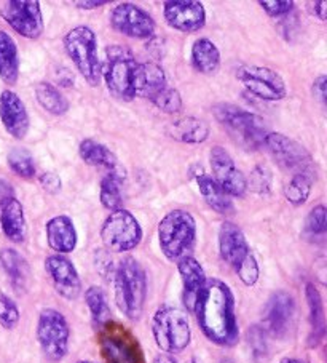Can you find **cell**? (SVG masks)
<instances>
[{
  "label": "cell",
  "instance_id": "6da1fadb",
  "mask_svg": "<svg viewBox=\"0 0 327 363\" xmlns=\"http://www.w3.org/2000/svg\"><path fill=\"white\" fill-rule=\"evenodd\" d=\"M193 314L201 333L216 346L234 347L240 341L235 295L224 280H206L195 303Z\"/></svg>",
  "mask_w": 327,
  "mask_h": 363
},
{
  "label": "cell",
  "instance_id": "7a4b0ae2",
  "mask_svg": "<svg viewBox=\"0 0 327 363\" xmlns=\"http://www.w3.org/2000/svg\"><path fill=\"white\" fill-rule=\"evenodd\" d=\"M114 293L118 311L131 322L142 317L147 301V274L141 262L133 256H127L115 266Z\"/></svg>",
  "mask_w": 327,
  "mask_h": 363
},
{
  "label": "cell",
  "instance_id": "3957f363",
  "mask_svg": "<svg viewBox=\"0 0 327 363\" xmlns=\"http://www.w3.org/2000/svg\"><path fill=\"white\" fill-rule=\"evenodd\" d=\"M219 255L234 269L243 285L254 286L260 277L259 262L251 250L243 229L231 221H224L219 229Z\"/></svg>",
  "mask_w": 327,
  "mask_h": 363
},
{
  "label": "cell",
  "instance_id": "277c9868",
  "mask_svg": "<svg viewBox=\"0 0 327 363\" xmlns=\"http://www.w3.org/2000/svg\"><path fill=\"white\" fill-rule=\"evenodd\" d=\"M214 118L227 130L236 144L246 151H257L263 146V140L270 133L265 121L254 112L230 103H219L212 108Z\"/></svg>",
  "mask_w": 327,
  "mask_h": 363
},
{
  "label": "cell",
  "instance_id": "5b68a950",
  "mask_svg": "<svg viewBox=\"0 0 327 363\" xmlns=\"http://www.w3.org/2000/svg\"><path fill=\"white\" fill-rule=\"evenodd\" d=\"M156 234L165 258L178 262L192 253L197 242V221L190 211L176 208L161 218Z\"/></svg>",
  "mask_w": 327,
  "mask_h": 363
},
{
  "label": "cell",
  "instance_id": "8992f818",
  "mask_svg": "<svg viewBox=\"0 0 327 363\" xmlns=\"http://www.w3.org/2000/svg\"><path fill=\"white\" fill-rule=\"evenodd\" d=\"M139 61L133 50L127 45H109L103 61V80L107 90L120 101H131L136 98L134 82Z\"/></svg>",
  "mask_w": 327,
  "mask_h": 363
},
{
  "label": "cell",
  "instance_id": "52a82bcc",
  "mask_svg": "<svg viewBox=\"0 0 327 363\" xmlns=\"http://www.w3.org/2000/svg\"><path fill=\"white\" fill-rule=\"evenodd\" d=\"M62 43L85 82L90 86H98L103 80V61L98 53V37L94 30L88 26H75L67 30Z\"/></svg>",
  "mask_w": 327,
  "mask_h": 363
},
{
  "label": "cell",
  "instance_id": "ba28073f",
  "mask_svg": "<svg viewBox=\"0 0 327 363\" xmlns=\"http://www.w3.org/2000/svg\"><path fill=\"white\" fill-rule=\"evenodd\" d=\"M152 336L161 352L180 354L192 341L187 312L171 304H163L152 317Z\"/></svg>",
  "mask_w": 327,
  "mask_h": 363
},
{
  "label": "cell",
  "instance_id": "9c48e42d",
  "mask_svg": "<svg viewBox=\"0 0 327 363\" xmlns=\"http://www.w3.org/2000/svg\"><path fill=\"white\" fill-rule=\"evenodd\" d=\"M98 344L107 363H146L133 331L118 322L109 320L98 330Z\"/></svg>",
  "mask_w": 327,
  "mask_h": 363
},
{
  "label": "cell",
  "instance_id": "30bf717a",
  "mask_svg": "<svg viewBox=\"0 0 327 363\" xmlns=\"http://www.w3.org/2000/svg\"><path fill=\"white\" fill-rule=\"evenodd\" d=\"M40 352L50 363H59L66 359L71 342V327L64 314L53 308L40 312L35 328Z\"/></svg>",
  "mask_w": 327,
  "mask_h": 363
},
{
  "label": "cell",
  "instance_id": "8fae6325",
  "mask_svg": "<svg viewBox=\"0 0 327 363\" xmlns=\"http://www.w3.org/2000/svg\"><path fill=\"white\" fill-rule=\"evenodd\" d=\"M107 252L127 253L133 252L142 242V228L137 218L127 208L110 211L99 230Z\"/></svg>",
  "mask_w": 327,
  "mask_h": 363
},
{
  "label": "cell",
  "instance_id": "7c38bea8",
  "mask_svg": "<svg viewBox=\"0 0 327 363\" xmlns=\"http://www.w3.org/2000/svg\"><path fill=\"white\" fill-rule=\"evenodd\" d=\"M268 154L276 160L282 170L297 173H316L311 154L306 151L304 144L292 140L282 133H270L263 140V146Z\"/></svg>",
  "mask_w": 327,
  "mask_h": 363
},
{
  "label": "cell",
  "instance_id": "4fadbf2b",
  "mask_svg": "<svg viewBox=\"0 0 327 363\" xmlns=\"http://www.w3.org/2000/svg\"><path fill=\"white\" fill-rule=\"evenodd\" d=\"M236 79L251 95L262 101H281L287 96L285 79L272 67L243 65L236 69Z\"/></svg>",
  "mask_w": 327,
  "mask_h": 363
},
{
  "label": "cell",
  "instance_id": "5bb4252c",
  "mask_svg": "<svg viewBox=\"0 0 327 363\" xmlns=\"http://www.w3.org/2000/svg\"><path fill=\"white\" fill-rule=\"evenodd\" d=\"M0 16L24 39H40L45 30L39 0H8L0 9Z\"/></svg>",
  "mask_w": 327,
  "mask_h": 363
},
{
  "label": "cell",
  "instance_id": "9a60e30c",
  "mask_svg": "<svg viewBox=\"0 0 327 363\" xmlns=\"http://www.w3.org/2000/svg\"><path fill=\"white\" fill-rule=\"evenodd\" d=\"M110 24L117 33L136 40H150L155 37L154 16L133 2H120L110 11Z\"/></svg>",
  "mask_w": 327,
  "mask_h": 363
},
{
  "label": "cell",
  "instance_id": "2e32d148",
  "mask_svg": "<svg viewBox=\"0 0 327 363\" xmlns=\"http://www.w3.org/2000/svg\"><path fill=\"white\" fill-rule=\"evenodd\" d=\"M212 179L231 199H243L248 192L246 177L236 167L235 160L222 146H214L210 151Z\"/></svg>",
  "mask_w": 327,
  "mask_h": 363
},
{
  "label": "cell",
  "instance_id": "e0dca14e",
  "mask_svg": "<svg viewBox=\"0 0 327 363\" xmlns=\"http://www.w3.org/2000/svg\"><path fill=\"white\" fill-rule=\"evenodd\" d=\"M295 322V299L287 291H276L267 301L263 311V330L276 340H286Z\"/></svg>",
  "mask_w": 327,
  "mask_h": 363
},
{
  "label": "cell",
  "instance_id": "ac0fdd59",
  "mask_svg": "<svg viewBox=\"0 0 327 363\" xmlns=\"http://www.w3.org/2000/svg\"><path fill=\"white\" fill-rule=\"evenodd\" d=\"M166 24L184 34L198 33L206 24L205 5L197 0H168L163 4Z\"/></svg>",
  "mask_w": 327,
  "mask_h": 363
},
{
  "label": "cell",
  "instance_id": "d6986e66",
  "mask_svg": "<svg viewBox=\"0 0 327 363\" xmlns=\"http://www.w3.org/2000/svg\"><path fill=\"white\" fill-rule=\"evenodd\" d=\"M50 281L61 298L75 301L81 295V279L77 267L64 255H50L45 259Z\"/></svg>",
  "mask_w": 327,
  "mask_h": 363
},
{
  "label": "cell",
  "instance_id": "ffe728a7",
  "mask_svg": "<svg viewBox=\"0 0 327 363\" xmlns=\"http://www.w3.org/2000/svg\"><path fill=\"white\" fill-rule=\"evenodd\" d=\"M0 122L15 140H24L29 133L30 118L28 108L13 90L0 91Z\"/></svg>",
  "mask_w": 327,
  "mask_h": 363
},
{
  "label": "cell",
  "instance_id": "44dd1931",
  "mask_svg": "<svg viewBox=\"0 0 327 363\" xmlns=\"http://www.w3.org/2000/svg\"><path fill=\"white\" fill-rule=\"evenodd\" d=\"M79 155L86 165L103 168V170H105V174H112V177L118 179L127 181V168L118 160L114 151L107 147L105 144L91 140V138H86V140L80 141L79 144Z\"/></svg>",
  "mask_w": 327,
  "mask_h": 363
},
{
  "label": "cell",
  "instance_id": "7402d4cb",
  "mask_svg": "<svg viewBox=\"0 0 327 363\" xmlns=\"http://www.w3.org/2000/svg\"><path fill=\"white\" fill-rule=\"evenodd\" d=\"M176 266H178V272L182 281V303H184L187 312L193 314L195 303H197L200 293L207 280L206 272L203 266L200 264V261L195 259L192 255L179 259L176 262Z\"/></svg>",
  "mask_w": 327,
  "mask_h": 363
},
{
  "label": "cell",
  "instance_id": "603a6c76",
  "mask_svg": "<svg viewBox=\"0 0 327 363\" xmlns=\"http://www.w3.org/2000/svg\"><path fill=\"white\" fill-rule=\"evenodd\" d=\"M45 234L48 247L53 250L54 255L66 256L77 248V229H75L72 218H69L67 215H58L50 218L45 224Z\"/></svg>",
  "mask_w": 327,
  "mask_h": 363
},
{
  "label": "cell",
  "instance_id": "cb8c5ba5",
  "mask_svg": "<svg viewBox=\"0 0 327 363\" xmlns=\"http://www.w3.org/2000/svg\"><path fill=\"white\" fill-rule=\"evenodd\" d=\"M190 174L198 186L201 197L205 199V202L207 203L210 208L219 213V215H230V213H234L235 206H234V202H231V199L221 189V187H219V184L212 179L211 174H207L203 170V167L201 165L192 167Z\"/></svg>",
  "mask_w": 327,
  "mask_h": 363
},
{
  "label": "cell",
  "instance_id": "d4e9b609",
  "mask_svg": "<svg viewBox=\"0 0 327 363\" xmlns=\"http://www.w3.org/2000/svg\"><path fill=\"white\" fill-rule=\"evenodd\" d=\"M0 267L7 275L10 285L18 295H24L30 284V267L28 259L15 248L0 250Z\"/></svg>",
  "mask_w": 327,
  "mask_h": 363
},
{
  "label": "cell",
  "instance_id": "484cf974",
  "mask_svg": "<svg viewBox=\"0 0 327 363\" xmlns=\"http://www.w3.org/2000/svg\"><path fill=\"white\" fill-rule=\"evenodd\" d=\"M168 86V77L165 69H163L159 62L146 61L137 65L136 71V82L134 90L136 96L146 98L149 101L159 95Z\"/></svg>",
  "mask_w": 327,
  "mask_h": 363
},
{
  "label": "cell",
  "instance_id": "4316f807",
  "mask_svg": "<svg viewBox=\"0 0 327 363\" xmlns=\"http://www.w3.org/2000/svg\"><path fill=\"white\" fill-rule=\"evenodd\" d=\"M165 133L171 140L182 144H203L211 135V128L205 121L198 117L185 116L169 122L165 128Z\"/></svg>",
  "mask_w": 327,
  "mask_h": 363
},
{
  "label": "cell",
  "instance_id": "83f0119b",
  "mask_svg": "<svg viewBox=\"0 0 327 363\" xmlns=\"http://www.w3.org/2000/svg\"><path fill=\"white\" fill-rule=\"evenodd\" d=\"M0 229L10 242L23 243L26 240V215H24L23 203L16 197L0 206Z\"/></svg>",
  "mask_w": 327,
  "mask_h": 363
},
{
  "label": "cell",
  "instance_id": "f1b7e54d",
  "mask_svg": "<svg viewBox=\"0 0 327 363\" xmlns=\"http://www.w3.org/2000/svg\"><path fill=\"white\" fill-rule=\"evenodd\" d=\"M305 299L308 304V320H310V335H308V347L316 349L326 336V314L324 303L316 285H305Z\"/></svg>",
  "mask_w": 327,
  "mask_h": 363
},
{
  "label": "cell",
  "instance_id": "f546056e",
  "mask_svg": "<svg viewBox=\"0 0 327 363\" xmlns=\"http://www.w3.org/2000/svg\"><path fill=\"white\" fill-rule=\"evenodd\" d=\"M190 61L195 71L203 76H212L221 67V52L211 39L200 37L192 45Z\"/></svg>",
  "mask_w": 327,
  "mask_h": 363
},
{
  "label": "cell",
  "instance_id": "4dcf8cb0",
  "mask_svg": "<svg viewBox=\"0 0 327 363\" xmlns=\"http://www.w3.org/2000/svg\"><path fill=\"white\" fill-rule=\"evenodd\" d=\"M20 53L16 42L7 30L0 29V79L5 85H15L20 79Z\"/></svg>",
  "mask_w": 327,
  "mask_h": 363
},
{
  "label": "cell",
  "instance_id": "1f68e13d",
  "mask_svg": "<svg viewBox=\"0 0 327 363\" xmlns=\"http://www.w3.org/2000/svg\"><path fill=\"white\" fill-rule=\"evenodd\" d=\"M37 103L42 106L43 111H47L52 116H64L67 114L71 103L69 99L62 95V91L58 86L50 82H39L34 89Z\"/></svg>",
  "mask_w": 327,
  "mask_h": 363
},
{
  "label": "cell",
  "instance_id": "d6a6232c",
  "mask_svg": "<svg viewBox=\"0 0 327 363\" xmlns=\"http://www.w3.org/2000/svg\"><path fill=\"white\" fill-rule=\"evenodd\" d=\"M85 304H86L88 311H90L93 327L96 330L103 327L104 323L112 320L110 306H109V303H107V296L101 286L91 285L90 288H86Z\"/></svg>",
  "mask_w": 327,
  "mask_h": 363
},
{
  "label": "cell",
  "instance_id": "836d02e7",
  "mask_svg": "<svg viewBox=\"0 0 327 363\" xmlns=\"http://www.w3.org/2000/svg\"><path fill=\"white\" fill-rule=\"evenodd\" d=\"M316 173H297L292 174L289 183L285 186V199L292 206H302L310 199Z\"/></svg>",
  "mask_w": 327,
  "mask_h": 363
},
{
  "label": "cell",
  "instance_id": "e575fe53",
  "mask_svg": "<svg viewBox=\"0 0 327 363\" xmlns=\"http://www.w3.org/2000/svg\"><path fill=\"white\" fill-rule=\"evenodd\" d=\"M125 181L118 179L112 174H104L99 183V200L105 210L115 211L123 208V192L122 187Z\"/></svg>",
  "mask_w": 327,
  "mask_h": 363
},
{
  "label": "cell",
  "instance_id": "d590c367",
  "mask_svg": "<svg viewBox=\"0 0 327 363\" xmlns=\"http://www.w3.org/2000/svg\"><path fill=\"white\" fill-rule=\"evenodd\" d=\"M7 164L10 170L13 172L16 177L23 179H33L35 178L37 168L34 162V155L28 149L23 147H13L7 155Z\"/></svg>",
  "mask_w": 327,
  "mask_h": 363
},
{
  "label": "cell",
  "instance_id": "8d00e7d4",
  "mask_svg": "<svg viewBox=\"0 0 327 363\" xmlns=\"http://www.w3.org/2000/svg\"><path fill=\"white\" fill-rule=\"evenodd\" d=\"M246 184L257 196H268L273 187V173L267 165H256L246 178Z\"/></svg>",
  "mask_w": 327,
  "mask_h": 363
},
{
  "label": "cell",
  "instance_id": "74e56055",
  "mask_svg": "<svg viewBox=\"0 0 327 363\" xmlns=\"http://www.w3.org/2000/svg\"><path fill=\"white\" fill-rule=\"evenodd\" d=\"M156 109L165 112V114H179L184 108V101H182V96L178 89H174V86H166L165 90L160 91L159 95H156L152 101Z\"/></svg>",
  "mask_w": 327,
  "mask_h": 363
},
{
  "label": "cell",
  "instance_id": "f35d334b",
  "mask_svg": "<svg viewBox=\"0 0 327 363\" xmlns=\"http://www.w3.org/2000/svg\"><path fill=\"white\" fill-rule=\"evenodd\" d=\"M21 312L18 304L4 290H0V325L5 330H15L20 323Z\"/></svg>",
  "mask_w": 327,
  "mask_h": 363
},
{
  "label": "cell",
  "instance_id": "ab89813d",
  "mask_svg": "<svg viewBox=\"0 0 327 363\" xmlns=\"http://www.w3.org/2000/svg\"><path fill=\"white\" fill-rule=\"evenodd\" d=\"M305 233L310 237H324L327 233V208L319 203L311 208L305 220Z\"/></svg>",
  "mask_w": 327,
  "mask_h": 363
},
{
  "label": "cell",
  "instance_id": "60d3db41",
  "mask_svg": "<svg viewBox=\"0 0 327 363\" xmlns=\"http://www.w3.org/2000/svg\"><path fill=\"white\" fill-rule=\"evenodd\" d=\"M267 331L259 325H254L248 331V342L253 350V357L256 362H265L268 359V340Z\"/></svg>",
  "mask_w": 327,
  "mask_h": 363
},
{
  "label": "cell",
  "instance_id": "b9f144b4",
  "mask_svg": "<svg viewBox=\"0 0 327 363\" xmlns=\"http://www.w3.org/2000/svg\"><path fill=\"white\" fill-rule=\"evenodd\" d=\"M259 7L272 18H282L292 13L295 4L292 0H260Z\"/></svg>",
  "mask_w": 327,
  "mask_h": 363
},
{
  "label": "cell",
  "instance_id": "7bdbcfd3",
  "mask_svg": "<svg viewBox=\"0 0 327 363\" xmlns=\"http://www.w3.org/2000/svg\"><path fill=\"white\" fill-rule=\"evenodd\" d=\"M94 266H96V271L103 275L104 279L114 277L115 264L107 250H96V253H94Z\"/></svg>",
  "mask_w": 327,
  "mask_h": 363
},
{
  "label": "cell",
  "instance_id": "ee69618b",
  "mask_svg": "<svg viewBox=\"0 0 327 363\" xmlns=\"http://www.w3.org/2000/svg\"><path fill=\"white\" fill-rule=\"evenodd\" d=\"M39 183L42 186V189L47 194H52V196H56L59 194L62 189V181L58 177V174L53 172H45L39 177Z\"/></svg>",
  "mask_w": 327,
  "mask_h": 363
},
{
  "label": "cell",
  "instance_id": "f6af8a7d",
  "mask_svg": "<svg viewBox=\"0 0 327 363\" xmlns=\"http://www.w3.org/2000/svg\"><path fill=\"white\" fill-rule=\"evenodd\" d=\"M54 80L59 86H64V89H71L75 84V76L74 72L69 67H58L54 72ZM58 86V89H59Z\"/></svg>",
  "mask_w": 327,
  "mask_h": 363
},
{
  "label": "cell",
  "instance_id": "bcb514c9",
  "mask_svg": "<svg viewBox=\"0 0 327 363\" xmlns=\"http://www.w3.org/2000/svg\"><path fill=\"white\" fill-rule=\"evenodd\" d=\"M326 84H327V79H326L324 74H321L319 77L314 79L313 86H311L313 96L323 104H326Z\"/></svg>",
  "mask_w": 327,
  "mask_h": 363
},
{
  "label": "cell",
  "instance_id": "7dc6e473",
  "mask_svg": "<svg viewBox=\"0 0 327 363\" xmlns=\"http://www.w3.org/2000/svg\"><path fill=\"white\" fill-rule=\"evenodd\" d=\"M15 197V189L8 181H5L0 178V206H2L5 202H8L10 199Z\"/></svg>",
  "mask_w": 327,
  "mask_h": 363
},
{
  "label": "cell",
  "instance_id": "c3c4849f",
  "mask_svg": "<svg viewBox=\"0 0 327 363\" xmlns=\"http://www.w3.org/2000/svg\"><path fill=\"white\" fill-rule=\"evenodd\" d=\"M109 2L107 0H85V2H74V5L80 10H96L99 7H104V5H107Z\"/></svg>",
  "mask_w": 327,
  "mask_h": 363
},
{
  "label": "cell",
  "instance_id": "681fc988",
  "mask_svg": "<svg viewBox=\"0 0 327 363\" xmlns=\"http://www.w3.org/2000/svg\"><path fill=\"white\" fill-rule=\"evenodd\" d=\"M313 13L314 16L319 18V21H326V13H327V4L319 0V2L313 4Z\"/></svg>",
  "mask_w": 327,
  "mask_h": 363
},
{
  "label": "cell",
  "instance_id": "f907efd6",
  "mask_svg": "<svg viewBox=\"0 0 327 363\" xmlns=\"http://www.w3.org/2000/svg\"><path fill=\"white\" fill-rule=\"evenodd\" d=\"M154 363H179L178 360L174 359L173 355H168V354H160L155 357V362Z\"/></svg>",
  "mask_w": 327,
  "mask_h": 363
},
{
  "label": "cell",
  "instance_id": "816d5d0a",
  "mask_svg": "<svg viewBox=\"0 0 327 363\" xmlns=\"http://www.w3.org/2000/svg\"><path fill=\"white\" fill-rule=\"evenodd\" d=\"M280 363H306V362L302 359H295V357H285V359L280 360Z\"/></svg>",
  "mask_w": 327,
  "mask_h": 363
},
{
  "label": "cell",
  "instance_id": "f5cc1de1",
  "mask_svg": "<svg viewBox=\"0 0 327 363\" xmlns=\"http://www.w3.org/2000/svg\"><path fill=\"white\" fill-rule=\"evenodd\" d=\"M75 363H98V362H93V360H77Z\"/></svg>",
  "mask_w": 327,
  "mask_h": 363
},
{
  "label": "cell",
  "instance_id": "db71d44e",
  "mask_svg": "<svg viewBox=\"0 0 327 363\" xmlns=\"http://www.w3.org/2000/svg\"><path fill=\"white\" fill-rule=\"evenodd\" d=\"M190 363H201V362H200L198 359H192V360H190Z\"/></svg>",
  "mask_w": 327,
  "mask_h": 363
}]
</instances>
